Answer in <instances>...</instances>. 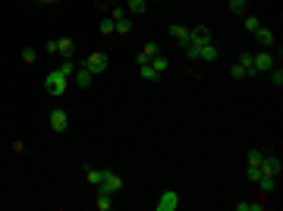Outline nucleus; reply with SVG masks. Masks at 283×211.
<instances>
[{
    "label": "nucleus",
    "instance_id": "obj_35",
    "mask_svg": "<svg viewBox=\"0 0 283 211\" xmlns=\"http://www.w3.org/2000/svg\"><path fill=\"white\" fill-rule=\"evenodd\" d=\"M38 3H60V0H38Z\"/></svg>",
    "mask_w": 283,
    "mask_h": 211
},
{
    "label": "nucleus",
    "instance_id": "obj_14",
    "mask_svg": "<svg viewBox=\"0 0 283 211\" xmlns=\"http://www.w3.org/2000/svg\"><path fill=\"white\" fill-rule=\"evenodd\" d=\"M252 35L258 38V44H261V48H271V44H274V32H271V29H265V25H261V29H255Z\"/></svg>",
    "mask_w": 283,
    "mask_h": 211
},
{
    "label": "nucleus",
    "instance_id": "obj_11",
    "mask_svg": "<svg viewBox=\"0 0 283 211\" xmlns=\"http://www.w3.org/2000/svg\"><path fill=\"white\" fill-rule=\"evenodd\" d=\"M72 76H76V85H79V88H88L91 79H94V72H91L88 67H76V72H72Z\"/></svg>",
    "mask_w": 283,
    "mask_h": 211
},
{
    "label": "nucleus",
    "instance_id": "obj_29",
    "mask_svg": "<svg viewBox=\"0 0 283 211\" xmlns=\"http://www.w3.org/2000/svg\"><path fill=\"white\" fill-rule=\"evenodd\" d=\"M101 35H113V19H101Z\"/></svg>",
    "mask_w": 283,
    "mask_h": 211
},
{
    "label": "nucleus",
    "instance_id": "obj_25",
    "mask_svg": "<svg viewBox=\"0 0 283 211\" xmlns=\"http://www.w3.org/2000/svg\"><path fill=\"white\" fill-rule=\"evenodd\" d=\"M57 70L63 72V76H72V72H76V60H63V63H60Z\"/></svg>",
    "mask_w": 283,
    "mask_h": 211
},
{
    "label": "nucleus",
    "instance_id": "obj_33",
    "mask_svg": "<svg viewBox=\"0 0 283 211\" xmlns=\"http://www.w3.org/2000/svg\"><path fill=\"white\" fill-rule=\"evenodd\" d=\"M44 51H47V54H57V38H51V41L44 44Z\"/></svg>",
    "mask_w": 283,
    "mask_h": 211
},
{
    "label": "nucleus",
    "instance_id": "obj_13",
    "mask_svg": "<svg viewBox=\"0 0 283 211\" xmlns=\"http://www.w3.org/2000/svg\"><path fill=\"white\" fill-rule=\"evenodd\" d=\"M151 70L158 72V76H164V72L170 70V60H167V57H164V54H160V51H158V54L151 57Z\"/></svg>",
    "mask_w": 283,
    "mask_h": 211
},
{
    "label": "nucleus",
    "instance_id": "obj_12",
    "mask_svg": "<svg viewBox=\"0 0 283 211\" xmlns=\"http://www.w3.org/2000/svg\"><path fill=\"white\" fill-rule=\"evenodd\" d=\"M167 32H170V38H173V41H179V44H183V48L189 44V29H186V25H177V22H173V25H170V29H167Z\"/></svg>",
    "mask_w": 283,
    "mask_h": 211
},
{
    "label": "nucleus",
    "instance_id": "obj_28",
    "mask_svg": "<svg viewBox=\"0 0 283 211\" xmlns=\"http://www.w3.org/2000/svg\"><path fill=\"white\" fill-rule=\"evenodd\" d=\"M35 60H38V51L35 48H25L22 51V63H35Z\"/></svg>",
    "mask_w": 283,
    "mask_h": 211
},
{
    "label": "nucleus",
    "instance_id": "obj_23",
    "mask_svg": "<svg viewBox=\"0 0 283 211\" xmlns=\"http://www.w3.org/2000/svg\"><path fill=\"white\" fill-rule=\"evenodd\" d=\"M242 25H246V32H255V29H261V19L258 16H246V19H242Z\"/></svg>",
    "mask_w": 283,
    "mask_h": 211
},
{
    "label": "nucleus",
    "instance_id": "obj_2",
    "mask_svg": "<svg viewBox=\"0 0 283 211\" xmlns=\"http://www.w3.org/2000/svg\"><path fill=\"white\" fill-rule=\"evenodd\" d=\"M258 170H261L265 176H280L283 164H280V158L274 155L271 148H265V151H261V164H258Z\"/></svg>",
    "mask_w": 283,
    "mask_h": 211
},
{
    "label": "nucleus",
    "instance_id": "obj_16",
    "mask_svg": "<svg viewBox=\"0 0 283 211\" xmlns=\"http://www.w3.org/2000/svg\"><path fill=\"white\" fill-rule=\"evenodd\" d=\"M255 186H258L261 193L267 195V193H274V189H277V176H265V174H261V176H258V183H255Z\"/></svg>",
    "mask_w": 283,
    "mask_h": 211
},
{
    "label": "nucleus",
    "instance_id": "obj_32",
    "mask_svg": "<svg viewBox=\"0 0 283 211\" xmlns=\"http://www.w3.org/2000/svg\"><path fill=\"white\" fill-rule=\"evenodd\" d=\"M246 3H248V0H230V10L233 13H242V10H246Z\"/></svg>",
    "mask_w": 283,
    "mask_h": 211
},
{
    "label": "nucleus",
    "instance_id": "obj_19",
    "mask_svg": "<svg viewBox=\"0 0 283 211\" xmlns=\"http://www.w3.org/2000/svg\"><path fill=\"white\" fill-rule=\"evenodd\" d=\"M139 76H142V79H148V82H158V79H160L158 72L151 70V63H139Z\"/></svg>",
    "mask_w": 283,
    "mask_h": 211
},
{
    "label": "nucleus",
    "instance_id": "obj_26",
    "mask_svg": "<svg viewBox=\"0 0 283 211\" xmlns=\"http://www.w3.org/2000/svg\"><path fill=\"white\" fill-rule=\"evenodd\" d=\"M271 85H274V88H280V85H283V70L280 67L271 70Z\"/></svg>",
    "mask_w": 283,
    "mask_h": 211
},
{
    "label": "nucleus",
    "instance_id": "obj_7",
    "mask_svg": "<svg viewBox=\"0 0 283 211\" xmlns=\"http://www.w3.org/2000/svg\"><path fill=\"white\" fill-rule=\"evenodd\" d=\"M208 41H214L211 38V29L208 25H195V29H189V44H208Z\"/></svg>",
    "mask_w": 283,
    "mask_h": 211
},
{
    "label": "nucleus",
    "instance_id": "obj_27",
    "mask_svg": "<svg viewBox=\"0 0 283 211\" xmlns=\"http://www.w3.org/2000/svg\"><path fill=\"white\" fill-rule=\"evenodd\" d=\"M126 6H129L132 13H145V6H148V3H145V0H126Z\"/></svg>",
    "mask_w": 283,
    "mask_h": 211
},
{
    "label": "nucleus",
    "instance_id": "obj_4",
    "mask_svg": "<svg viewBox=\"0 0 283 211\" xmlns=\"http://www.w3.org/2000/svg\"><path fill=\"white\" fill-rule=\"evenodd\" d=\"M177 205H179V193H177V189H164V193L158 195V202H154L158 211H177Z\"/></svg>",
    "mask_w": 283,
    "mask_h": 211
},
{
    "label": "nucleus",
    "instance_id": "obj_21",
    "mask_svg": "<svg viewBox=\"0 0 283 211\" xmlns=\"http://www.w3.org/2000/svg\"><path fill=\"white\" fill-rule=\"evenodd\" d=\"M85 176H88L91 186H98V183H101V170H98V167H91V164H85Z\"/></svg>",
    "mask_w": 283,
    "mask_h": 211
},
{
    "label": "nucleus",
    "instance_id": "obj_6",
    "mask_svg": "<svg viewBox=\"0 0 283 211\" xmlns=\"http://www.w3.org/2000/svg\"><path fill=\"white\" fill-rule=\"evenodd\" d=\"M252 70H255V76H258V72H271V70H274V57L267 54V51L255 54V57H252Z\"/></svg>",
    "mask_w": 283,
    "mask_h": 211
},
{
    "label": "nucleus",
    "instance_id": "obj_9",
    "mask_svg": "<svg viewBox=\"0 0 283 211\" xmlns=\"http://www.w3.org/2000/svg\"><path fill=\"white\" fill-rule=\"evenodd\" d=\"M72 54H76V41L72 38H57V57L72 60Z\"/></svg>",
    "mask_w": 283,
    "mask_h": 211
},
{
    "label": "nucleus",
    "instance_id": "obj_15",
    "mask_svg": "<svg viewBox=\"0 0 283 211\" xmlns=\"http://www.w3.org/2000/svg\"><path fill=\"white\" fill-rule=\"evenodd\" d=\"M94 205H98V211H110V208H113V195L104 193V189H98V199H94Z\"/></svg>",
    "mask_w": 283,
    "mask_h": 211
},
{
    "label": "nucleus",
    "instance_id": "obj_36",
    "mask_svg": "<svg viewBox=\"0 0 283 211\" xmlns=\"http://www.w3.org/2000/svg\"><path fill=\"white\" fill-rule=\"evenodd\" d=\"M145 3H148V0H145Z\"/></svg>",
    "mask_w": 283,
    "mask_h": 211
},
{
    "label": "nucleus",
    "instance_id": "obj_10",
    "mask_svg": "<svg viewBox=\"0 0 283 211\" xmlns=\"http://www.w3.org/2000/svg\"><path fill=\"white\" fill-rule=\"evenodd\" d=\"M217 57H220V48H217L214 41H208V44H201V48H198V60H205V63H214Z\"/></svg>",
    "mask_w": 283,
    "mask_h": 211
},
{
    "label": "nucleus",
    "instance_id": "obj_1",
    "mask_svg": "<svg viewBox=\"0 0 283 211\" xmlns=\"http://www.w3.org/2000/svg\"><path fill=\"white\" fill-rule=\"evenodd\" d=\"M66 85H70V76H63L60 70H53V72H47V76H44V91H47V95H53V98H63L66 95Z\"/></svg>",
    "mask_w": 283,
    "mask_h": 211
},
{
    "label": "nucleus",
    "instance_id": "obj_18",
    "mask_svg": "<svg viewBox=\"0 0 283 211\" xmlns=\"http://www.w3.org/2000/svg\"><path fill=\"white\" fill-rule=\"evenodd\" d=\"M158 51H160L158 44H154V41H148L145 48H142V54H139V63H151V57L158 54Z\"/></svg>",
    "mask_w": 283,
    "mask_h": 211
},
{
    "label": "nucleus",
    "instance_id": "obj_22",
    "mask_svg": "<svg viewBox=\"0 0 283 211\" xmlns=\"http://www.w3.org/2000/svg\"><path fill=\"white\" fill-rule=\"evenodd\" d=\"M265 202H236V211H261Z\"/></svg>",
    "mask_w": 283,
    "mask_h": 211
},
{
    "label": "nucleus",
    "instance_id": "obj_17",
    "mask_svg": "<svg viewBox=\"0 0 283 211\" xmlns=\"http://www.w3.org/2000/svg\"><path fill=\"white\" fill-rule=\"evenodd\" d=\"M132 29H136V25H132V22H129V19H126V16L113 22V35H123V38H126V35H129V32H132Z\"/></svg>",
    "mask_w": 283,
    "mask_h": 211
},
{
    "label": "nucleus",
    "instance_id": "obj_20",
    "mask_svg": "<svg viewBox=\"0 0 283 211\" xmlns=\"http://www.w3.org/2000/svg\"><path fill=\"white\" fill-rule=\"evenodd\" d=\"M236 63H239V67H246V72H248V76H255V70H252V54H248V51H242V54H239V60H236Z\"/></svg>",
    "mask_w": 283,
    "mask_h": 211
},
{
    "label": "nucleus",
    "instance_id": "obj_30",
    "mask_svg": "<svg viewBox=\"0 0 283 211\" xmlns=\"http://www.w3.org/2000/svg\"><path fill=\"white\" fill-rule=\"evenodd\" d=\"M230 76H233V79H246L248 72H246V67H239V63H233V67H230Z\"/></svg>",
    "mask_w": 283,
    "mask_h": 211
},
{
    "label": "nucleus",
    "instance_id": "obj_31",
    "mask_svg": "<svg viewBox=\"0 0 283 211\" xmlns=\"http://www.w3.org/2000/svg\"><path fill=\"white\" fill-rule=\"evenodd\" d=\"M126 16V6H110V19L117 22V19H123Z\"/></svg>",
    "mask_w": 283,
    "mask_h": 211
},
{
    "label": "nucleus",
    "instance_id": "obj_3",
    "mask_svg": "<svg viewBox=\"0 0 283 211\" xmlns=\"http://www.w3.org/2000/svg\"><path fill=\"white\" fill-rule=\"evenodd\" d=\"M82 67H88V70L94 72V76H101V72L110 67V57H107L104 51H94V54H88V60H85Z\"/></svg>",
    "mask_w": 283,
    "mask_h": 211
},
{
    "label": "nucleus",
    "instance_id": "obj_24",
    "mask_svg": "<svg viewBox=\"0 0 283 211\" xmlns=\"http://www.w3.org/2000/svg\"><path fill=\"white\" fill-rule=\"evenodd\" d=\"M261 164V151H248L246 155V167H258Z\"/></svg>",
    "mask_w": 283,
    "mask_h": 211
},
{
    "label": "nucleus",
    "instance_id": "obj_34",
    "mask_svg": "<svg viewBox=\"0 0 283 211\" xmlns=\"http://www.w3.org/2000/svg\"><path fill=\"white\" fill-rule=\"evenodd\" d=\"M13 151H16V155H25V145H22V139H16V142H13Z\"/></svg>",
    "mask_w": 283,
    "mask_h": 211
},
{
    "label": "nucleus",
    "instance_id": "obj_5",
    "mask_svg": "<svg viewBox=\"0 0 283 211\" xmlns=\"http://www.w3.org/2000/svg\"><path fill=\"white\" fill-rule=\"evenodd\" d=\"M123 186V180H120V174H113V170H101V183H98V189H104V193H117V189Z\"/></svg>",
    "mask_w": 283,
    "mask_h": 211
},
{
    "label": "nucleus",
    "instance_id": "obj_8",
    "mask_svg": "<svg viewBox=\"0 0 283 211\" xmlns=\"http://www.w3.org/2000/svg\"><path fill=\"white\" fill-rule=\"evenodd\" d=\"M66 126H70V114L66 110H51V129L53 133H66Z\"/></svg>",
    "mask_w": 283,
    "mask_h": 211
}]
</instances>
